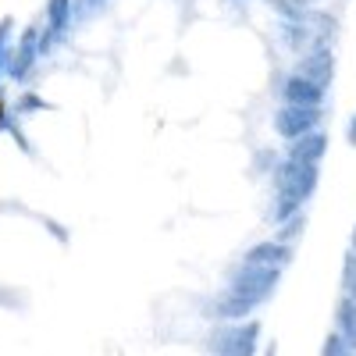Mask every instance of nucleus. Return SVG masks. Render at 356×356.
Wrapping results in <instances>:
<instances>
[{
	"label": "nucleus",
	"instance_id": "obj_1",
	"mask_svg": "<svg viewBox=\"0 0 356 356\" xmlns=\"http://www.w3.org/2000/svg\"><path fill=\"white\" fill-rule=\"evenodd\" d=\"M253 342H257V328L253 324H246V328H232L218 339L214 353L218 356H250L253 353Z\"/></svg>",
	"mask_w": 356,
	"mask_h": 356
},
{
	"label": "nucleus",
	"instance_id": "obj_2",
	"mask_svg": "<svg viewBox=\"0 0 356 356\" xmlns=\"http://www.w3.org/2000/svg\"><path fill=\"white\" fill-rule=\"evenodd\" d=\"M339 335H342V342H349L356 349V310H353V303H346L342 314H339Z\"/></svg>",
	"mask_w": 356,
	"mask_h": 356
},
{
	"label": "nucleus",
	"instance_id": "obj_3",
	"mask_svg": "<svg viewBox=\"0 0 356 356\" xmlns=\"http://www.w3.org/2000/svg\"><path fill=\"white\" fill-rule=\"evenodd\" d=\"M324 356H356V349L349 342H342V335H332L328 346H324Z\"/></svg>",
	"mask_w": 356,
	"mask_h": 356
},
{
	"label": "nucleus",
	"instance_id": "obj_4",
	"mask_svg": "<svg viewBox=\"0 0 356 356\" xmlns=\"http://www.w3.org/2000/svg\"><path fill=\"white\" fill-rule=\"evenodd\" d=\"M264 356H275V346H271V349H267V353H264Z\"/></svg>",
	"mask_w": 356,
	"mask_h": 356
}]
</instances>
